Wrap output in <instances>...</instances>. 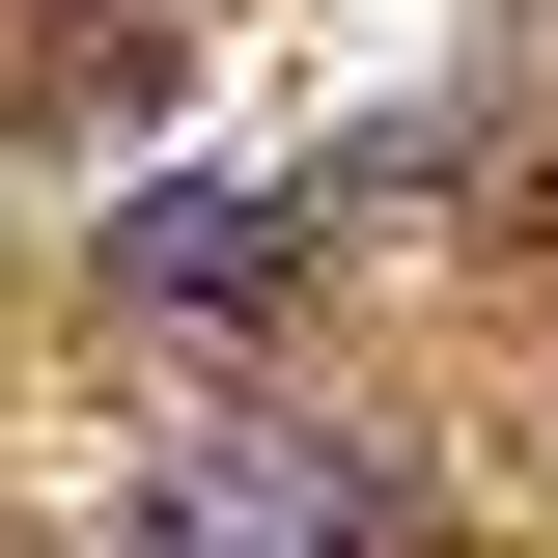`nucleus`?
Here are the masks:
<instances>
[{
    "label": "nucleus",
    "instance_id": "obj_1",
    "mask_svg": "<svg viewBox=\"0 0 558 558\" xmlns=\"http://www.w3.org/2000/svg\"><path fill=\"white\" fill-rule=\"evenodd\" d=\"M279 252H307V223H279V196H223V168L112 196V307H168V336H252V307H279Z\"/></svg>",
    "mask_w": 558,
    "mask_h": 558
},
{
    "label": "nucleus",
    "instance_id": "obj_2",
    "mask_svg": "<svg viewBox=\"0 0 558 558\" xmlns=\"http://www.w3.org/2000/svg\"><path fill=\"white\" fill-rule=\"evenodd\" d=\"M140 558H363V447H196L140 502Z\"/></svg>",
    "mask_w": 558,
    "mask_h": 558
}]
</instances>
